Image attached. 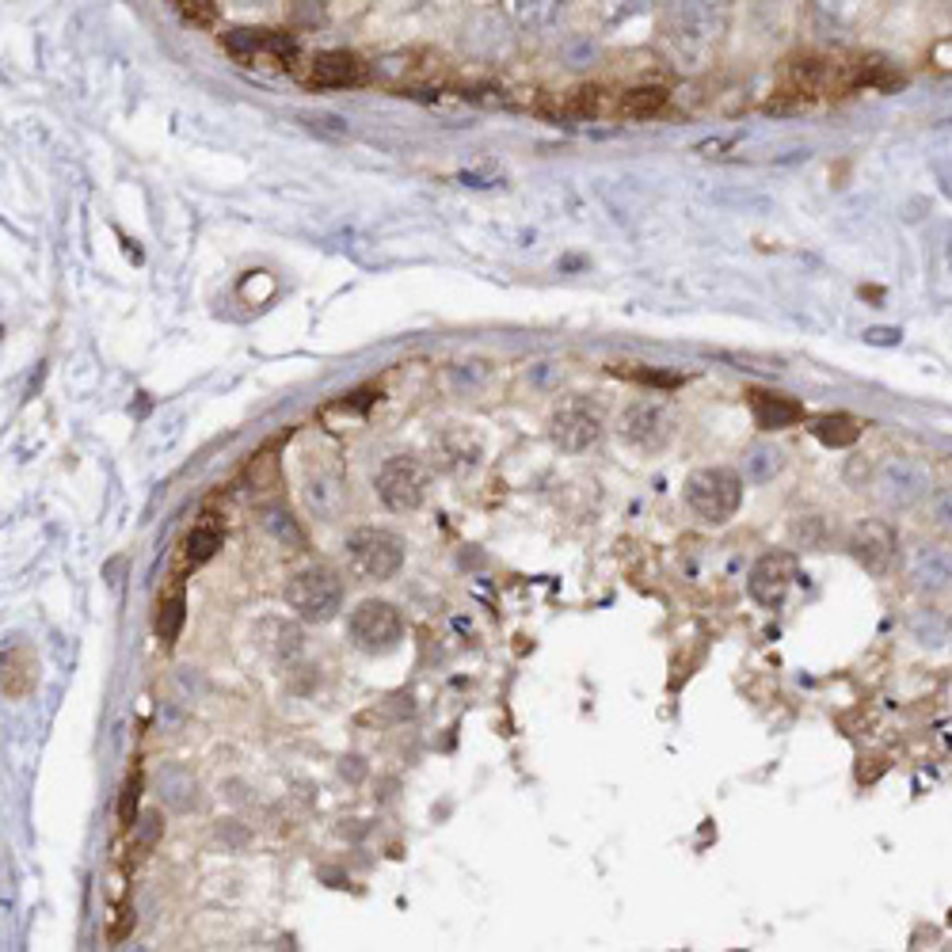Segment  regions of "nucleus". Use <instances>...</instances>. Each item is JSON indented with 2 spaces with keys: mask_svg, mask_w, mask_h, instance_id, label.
Masks as SVG:
<instances>
[{
  "mask_svg": "<svg viewBox=\"0 0 952 952\" xmlns=\"http://www.w3.org/2000/svg\"><path fill=\"white\" fill-rule=\"evenodd\" d=\"M0 667H4V697H8V702H20V697H27L31 690H35V682H38V659H35V651H31L27 644L4 648V659H0Z\"/></svg>",
  "mask_w": 952,
  "mask_h": 952,
  "instance_id": "obj_14",
  "label": "nucleus"
},
{
  "mask_svg": "<svg viewBox=\"0 0 952 952\" xmlns=\"http://www.w3.org/2000/svg\"><path fill=\"white\" fill-rule=\"evenodd\" d=\"M621 435L640 450H656L671 438V412L659 400H636L621 412Z\"/></svg>",
  "mask_w": 952,
  "mask_h": 952,
  "instance_id": "obj_9",
  "label": "nucleus"
},
{
  "mask_svg": "<svg viewBox=\"0 0 952 952\" xmlns=\"http://www.w3.org/2000/svg\"><path fill=\"white\" fill-rule=\"evenodd\" d=\"M918 492H922V477H918L915 469L910 466L888 469V495H892L895 503H910Z\"/></svg>",
  "mask_w": 952,
  "mask_h": 952,
  "instance_id": "obj_21",
  "label": "nucleus"
},
{
  "mask_svg": "<svg viewBox=\"0 0 952 952\" xmlns=\"http://www.w3.org/2000/svg\"><path fill=\"white\" fill-rule=\"evenodd\" d=\"M187 564H191V568H199V564H207L210 556L218 553V549H222V526L214 522V518H202L199 526H195L191 533H187Z\"/></svg>",
  "mask_w": 952,
  "mask_h": 952,
  "instance_id": "obj_19",
  "label": "nucleus"
},
{
  "mask_svg": "<svg viewBox=\"0 0 952 952\" xmlns=\"http://www.w3.org/2000/svg\"><path fill=\"white\" fill-rule=\"evenodd\" d=\"M777 466H781V454H777V450H766V446H754L751 458H747V469H751V477H754V480H766Z\"/></svg>",
  "mask_w": 952,
  "mask_h": 952,
  "instance_id": "obj_25",
  "label": "nucleus"
},
{
  "mask_svg": "<svg viewBox=\"0 0 952 952\" xmlns=\"http://www.w3.org/2000/svg\"><path fill=\"white\" fill-rule=\"evenodd\" d=\"M648 4L651 0H602V15H606V23H621V20H628V15H640Z\"/></svg>",
  "mask_w": 952,
  "mask_h": 952,
  "instance_id": "obj_26",
  "label": "nucleus"
},
{
  "mask_svg": "<svg viewBox=\"0 0 952 952\" xmlns=\"http://www.w3.org/2000/svg\"><path fill=\"white\" fill-rule=\"evenodd\" d=\"M812 435L820 438L823 446H831V450H842V446H854L857 438H861V420H854V415L846 412L820 415V420L812 423Z\"/></svg>",
  "mask_w": 952,
  "mask_h": 952,
  "instance_id": "obj_17",
  "label": "nucleus"
},
{
  "mask_svg": "<svg viewBox=\"0 0 952 952\" xmlns=\"http://www.w3.org/2000/svg\"><path fill=\"white\" fill-rule=\"evenodd\" d=\"M305 81L313 89H355V84L366 81V66L351 50H325L309 61Z\"/></svg>",
  "mask_w": 952,
  "mask_h": 952,
  "instance_id": "obj_11",
  "label": "nucleus"
},
{
  "mask_svg": "<svg viewBox=\"0 0 952 952\" xmlns=\"http://www.w3.org/2000/svg\"><path fill=\"white\" fill-rule=\"evenodd\" d=\"M507 12L518 27L526 31H545L561 20L564 0H507Z\"/></svg>",
  "mask_w": 952,
  "mask_h": 952,
  "instance_id": "obj_16",
  "label": "nucleus"
},
{
  "mask_svg": "<svg viewBox=\"0 0 952 952\" xmlns=\"http://www.w3.org/2000/svg\"><path fill=\"white\" fill-rule=\"evenodd\" d=\"M427 495V477H423V466L415 458H389L381 469H377V499L389 510L404 515V510H415Z\"/></svg>",
  "mask_w": 952,
  "mask_h": 952,
  "instance_id": "obj_5",
  "label": "nucleus"
},
{
  "mask_svg": "<svg viewBox=\"0 0 952 952\" xmlns=\"http://www.w3.org/2000/svg\"><path fill=\"white\" fill-rule=\"evenodd\" d=\"M138 800H141V769H133V777H126L122 800H119V820H122V827H133V820H138Z\"/></svg>",
  "mask_w": 952,
  "mask_h": 952,
  "instance_id": "obj_23",
  "label": "nucleus"
},
{
  "mask_svg": "<svg viewBox=\"0 0 952 952\" xmlns=\"http://www.w3.org/2000/svg\"><path fill=\"white\" fill-rule=\"evenodd\" d=\"M613 377H628L636 385H656V389H679L682 385V374H667V369H648V366H636V362H625V366H610Z\"/></svg>",
  "mask_w": 952,
  "mask_h": 952,
  "instance_id": "obj_20",
  "label": "nucleus"
},
{
  "mask_svg": "<svg viewBox=\"0 0 952 952\" xmlns=\"http://www.w3.org/2000/svg\"><path fill=\"white\" fill-rule=\"evenodd\" d=\"M849 549H854L857 564H861L865 572H872V576H884L888 564H892V556H895V533L888 530L884 522H865V526H857V530H854Z\"/></svg>",
  "mask_w": 952,
  "mask_h": 952,
  "instance_id": "obj_12",
  "label": "nucleus"
},
{
  "mask_svg": "<svg viewBox=\"0 0 952 952\" xmlns=\"http://www.w3.org/2000/svg\"><path fill=\"white\" fill-rule=\"evenodd\" d=\"M237 4H248V8H263V4H271V0H237Z\"/></svg>",
  "mask_w": 952,
  "mask_h": 952,
  "instance_id": "obj_30",
  "label": "nucleus"
},
{
  "mask_svg": "<svg viewBox=\"0 0 952 952\" xmlns=\"http://www.w3.org/2000/svg\"><path fill=\"white\" fill-rule=\"evenodd\" d=\"M351 640L355 648L369 651V656H381V651H392L404 636V618L392 602H381V598H366L355 613H351Z\"/></svg>",
  "mask_w": 952,
  "mask_h": 952,
  "instance_id": "obj_3",
  "label": "nucleus"
},
{
  "mask_svg": "<svg viewBox=\"0 0 952 952\" xmlns=\"http://www.w3.org/2000/svg\"><path fill=\"white\" fill-rule=\"evenodd\" d=\"M184 621H187V598H184V584H176L161 602H156V621H153L156 636H161L164 644H176Z\"/></svg>",
  "mask_w": 952,
  "mask_h": 952,
  "instance_id": "obj_18",
  "label": "nucleus"
},
{
  "mask_svg": "<svg viewBox=\"0 0 952 952\" xmlns=\"http://www.w3.org/2000/svg\"><path fill=\"white\" fill-rule=\"evenodd\" d=\"M351 568L366 579H389L404 564V541L392 530H359L348 541Z\"/></svg>",
  "mask_w": 952,
  "mask_h": 952,
  "instance_id": "obj_4",
  "label": "nucleus"
},
{
  "mask_svg": "<svg viewBox=\"0 0 952 952\" xmlns=\"http://www.w3.org/2000/svg\"><path fill=\"white\" fill-rule=\"evenodd\" d=\"M667 27L682 43H709L728 27V0H671L667 8Z\"/></svg>",
  "mask_w": 952,
  "mask_h": 952,
  "instance_id": "obj_6",
  "label": "nucleus"
},
{
  "mask_svg": "<svg viewBox=\"0 0 952 952\" xmlns=\"http://www.w3.org/2000/svg\"><path fill=\"white\" fill-rule=\"evenodd\" d=\"M176 12L184 15L191 27H214L218 23V4L214 0H172Z\"/></svg>",
  "mask_w": 952,
  "mask_h": 952,
  "instance_id": "obj_22",
  "label": "nucleus"
},
{
  "mask_svg": "<svg viewBox=\"0 0 952 952\" xmlns=\"http://www.w3.org/2000/svg\"><path fill=\"white\" fill-rule=\"evenodd\" d=\"M290 20H294V27L313 31V27H325L328 12L320 0H294V15H290Z\"/></svg>",
  "mask_w": 952,
  "mask_h": 952,
  "instance_id": "obj_24",
  "label": "nucleus"
},
{
  "mask_svg": "<svg viewBox=\"0 0 952 952\" xmlns=\"http://www.w3.org/2000/svg\"><path fill=\"white\" fill-rule=\"evenodd\" d=\"M751 415L762 431H785L792 423L804 420V404L785 392H766V389H751Z\"/></svg>",
  "mask_w": 952,
  "mask_h": 952,
  "instance_id": "obj_13",
  "label": "nucleus"
},
{
  "mask_svg": "<svg viewBox=\"0 0 952 952\" xmlns=\"http://www.w3.org/2000/svg\"><path fill=\"white\" fill-rule=\"evenodd\" d=\"M933 515H938L941 522H952V492H945L938 503H933Z\"/></svg>",
  "mask_w": 952,
  "mask_h": 952,
  "instance_id": "obj_29",
  "label": "nucleus"
},
{
  "mask_svg": "<svg viewBox=\"0 0 952 952\" xmlns=\"http://www.w3.org/2000/svg\"><path fill=\"white\" fill-rule=\"evenodd\" d=\"M130 930H133V907H130V903H122V907L115 910V926H111V930H107V938H111L115 945H119V941H122Z\"/></svg>",
  "mask_w": 952,
  "mask_h": 952,
  "instance_id": "obj_28",
  "label": "nucleus"
},
{
  "mask_svg": "<svg viewBox=\"0 0 952 952\" xmlns=\"http://www.w3.org/2000/svg\"><path fill=\"white\" fill-rule=\"evenodd\" d=\"M225 50L240 61V66H256V61H274V66H290L297 54V43L286 31H267V27H237L225 35Z\"/></svg>",
  "mask_w": 952,
  "mask_h": 952,
  "instance_id": "obj_7",
  "label": "nucleus"
},
{
  "mask_svg": "<svg viewBox=\"0 0 952 952\" xmlns=\"http://www.w3.org/2000/svg\"><path fill=\"white\" fill-rule=\"evenodd\" d=\"M663 104H667V89H659V84H636V89H625L613 99V111L628 122H640L663 111Z\"/></svg>",
  "mask_w": 952,
  "mask_h": 952,
  "instance_id": "obj_15",
  "label": "nucleus"
},
{
  "mask_svg": "<svg viewBox=\"0 0 952 952\" xmlns=\"http://www.w3.org/2000/svg\"><path fill=\"white\" fill-rule=\"evenodd\" d=\"M286 602L302 621L325 625V621H332L343 610V579L332 568H320V564L317 568H305L290 579Z\"/></svg>",
  "mask_w": 952,
  "mask_h": 952,
  "instance_id": "obj_1",
  "label": "nucleus"
},
{
  "mask_svg": "<svg viewBox=\"0 0 952 952\" xmlns=\"http://www.w3.org/2000/svg\"><path fill=\"white\" fill-rule=\"evenodd\" d=\"M598 435H602V415H598V408L587 404L584 397L564 400L553 412V443L561 446V450L579 454L587 450V446H595Z\"/></svg>",
  "mask_w": 952,
  "mask_h": 952,
  "instance_id": "obj_8",
  "label": "nucleus"
},
{
  "mask_svg": "<svg viewBox=\"0 0 952 952\" xmlns=\"http://www.w3.org/2000/svg\"><path fill=\"white\" fill-rule=\"evenodd\" d=\"M686 503L705 522H728L743 503V480L731 469H697L686 480Z\"/></svg>",
  "mask_w": 952,
  "mask_h": 952,
  "instance_id": "obj_2",
  "label": "nucleus"
},
{
  "mask_svg": "<svg viewBox=\"0 0 952 952\" xmlns=\"http://www.w3.org/2000/svg\"><path fill=\"white\" fill-rule=\"evenodd\" d=\"M248 480L259 487V492H263V487H274V484H279V473H274V458H271V454H259V458L251 461Z\"/></svg>",
  "mask_w": 952,
  "mask_h": 952,
  "instance_id": "obj_27",
  "label": "nucleus"
},
{
  "mask_svg": "<svg viewBox=\"0 0 952 952\" xmlns=\"http://www.w3.org/2000/svg\"><path fill=\"white\" fill-rule=\"evenodd\" d=\"M792 579H797V556L792 553H766L759 564L751 568V579H747V587H751V598L759 606H781L785 595H789Z\"/></svg>",
  "mask_w": 952,
  "mask_h": 952,
  "instance_id": "obj_10",
  "label": "nucleus"
}]
</instances>
